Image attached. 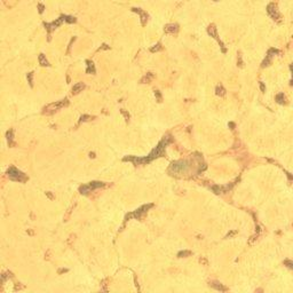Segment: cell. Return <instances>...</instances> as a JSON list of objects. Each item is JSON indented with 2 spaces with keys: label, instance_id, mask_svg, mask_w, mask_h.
<instances>
[{
  "label": "cell",
  "instance_id": "cell-6",
  "mask_svg": "<svg viewBox=\"0 0 293 293\" xmlns=\"http://www.w3.org/2000/svg\"><path fill=\"white\" fill-rule=\"evenodd\" d=\"M165 32L167 33H177L178 30H179V25L178 24H167L165 26Z\"/></svg>",
  "mask_w": 293,
  "mask_h": 293
},
{
  "label": "cell",
  "instance_id": "cell-3",
  "mask_svg": "<svg viewBox=\"0 0 293 293\" xmlns=\"http://www.w3.org/2000/svg\"><path fill=\"white\" fill-rule=\"evenodd\" d=\"M189 168V162L187 160H178V162H174L171 165L169 169L174 171L175 173H181V172H186Z\"/></svg>",
  "mask_w": 293,
  "mask_h": 293
},
{
  "label": "cell",
  "instance_id": "cell-16",
  "mask_svg": "<svg viewBox=\"0 0 293 293\" xmlns=\"http://www.w3.org/2000/svg\"><path fill=\"white\" fill-rule=\"evenodd\" d=\"M284 100H285V96H284L283 93H281V94H278L277 96H276V101L278 102V103H284Z\"/></svg>",
  "mask_w": 293,
  "mask_h": 293
},
{
  "label": "cell",
  "instance_id": "cell-12",
  "mask_svg": "<svg viewBox=\"0 0 293 293\" xmlns=\"http://www.w3.org/2000/svg\"><path fill=\"white\" fill-rule=\"evenodd\" d=\"M39 63L41 65H44V67H49V63H48L47 58H46V56L44 54H40L39 55Z\"/></svg>",
  "mask_w": 293,
  "mask_h": 293
},
{
  "label": "cell",
  "instance_id": "cell-11",
  "mask_svg": "<svg viewBox=\"0 0 293 293\" xmlns=\"http://www.w3.org/2000/svg\"><path fill=\"white\" fill-rule=\"evenodd\" d=\"M210 285L212 286L213 288H215V290H218V291H222V292H224V291L227 290L224 286H222V284H220V283H218V282H213L212 284H210Z\"/></svg>",
  "mask_w": 293,
  "mask_h": 293
},
{
  "label": "cell",
  "instance_id": "cell-28",
  "mask_svg": "<svg viewBox=\"0 0 293 293\" xmlns=\"http://www.w3.org/2000/svg\"><path fill=\"white\" fill-rule=\"evenodd\" d=\"M260 87H261V91L265 92V85H263V82H260Z\"/></svg>",
  "mask_w": 293,
  "mask_h": 293
},
{
  "label": "cell",
  "instance_id": "cell-8",
  "mask_svg": "<svg viewBox=\"0 0 293 293\" xmlns=\"http://www.w3.org/2000/svg\"><path fill=\"white\" fill-rule=\"evenodd\" d=\"M133 12L139 13L140 15H141V23H142V25L145 24V22H146V17H148V14H146L145 12H143V10H141L140 8H133Z\"/></svg>",
  "mask_w": 293,
  "mask_h": 293
},
{
  "label": "cell",
  "instance_id": "cell-23",
  "mask_svg": "<svg viewBox=\"0 0 293 293\" xmlns=\"http://www.w3.org/2000/svg\"><path fill=\"white\" fill-rule=\"evenodd\" d=\"M7 139L9 140V141H12V139H13V131L7 132Z\"/></svg>",
  "mask_w": 293,
  "mask_h": 293
},
{
  "label": "cell",
  "instance_id": "cell-29",
  "mask_svg": "<svg viewBox=\"0 0 293 293\" xmlns=\"http://www.w3.org/2000/svg\"><path fill=\"white\" fill-rule=\"evenodd\" d=\"M90 156L92 157V158H94V157H95V154H94V152H91V154H90Z\"/></svg>",
  "mask_w": 293,
  "mask_h": 293
},
{
  "label": "cell",
  "instance_id": "cell-27",
  "mask_svg": "<svg viewBox=\"0 0 293 293\" xmlns=\"http://www.w3.org/2000/svg\"><path fill=\"white\" fill-rule=\"evenodd\" d=\"M109 48H110L109 46H107V45H105V44H104V45H103V47H101V48H100V50H101V49H109Z\"/></svg>",
  "mask_w": 293,
  "mask_h": 293
},
{
  "label": "cell",
  "instance_id": "cell-1",
  "mask_svg": "<svg viewBox=\"0 0 293 293\" xmlns=\"http://www.w3.org/2000/svg\"><path fill=\"white\" fill-rule=\"evenodd\" d=\"M169 137H171V136H165L164 139L162 140V141L159 142L158 145H157L156 148H155V149L152 150L151 152H150L149 156H146L145 158H137V157H125L124 160H132V162H134L135 164H148V163L151 162L152 159L157 158V157H160L163 154H164V148L169 143V142L172 141Z\"/></svg>",
  "mask_w": 293,
  "mask_h": 293
},
{
  "label": "cell",
  "instance_id": "cell-2",
  "mask_svg": "<svg viewBox=\"0 0 293 293\" xmlns=\"http://www.w3.org/2000/svg\"><path fill=\"white\" fill-rule=\"evenodd\" d=\"M8 177H9V179L13 180V181L23 182L26 180V177L24 175V173H22V172L18 171L15 167H10V168L8 169Z\"/></svg>",
  "mask_w": 293,
  "mask_h": 293
},
{
  "label": "cell",
  "instance_id": "cell-7",
  "mask_svg": "<svg viewBox=\"0 0 293 293\" xmlns=\"http://www.w3.org/2000/svg\"><path fill=\"white\" fill-rule=\"evenodd\" d=\"M207 32H209L210 35H211V36H212V37H213V38H215V39L218 40V41L220 42V44H221V46H222V47H223V44H222V42L220 41V39H219V38H218V35H216V29H215V26H214V24H211V25H210V26H209V29H207Z\"/></svg>",
  "mask_w": 293,
  "mask_h": 293
},
{
  "label": "cell",
  "instance_id": "cell-10",
  "mask_svg": "<svg viewBox=\"0 0 293 293\" xmlns=\"http://www.w3.org/2000/svg\"><path fill=\"white\" fill-rule=\"evenodd\" d=\"M103 186H104V183L99 182V181H94V182H91V183H88V187H90L91 191H92V190H95V189H97V188H100V187H103Z\"/></svg>",
  "mask_w": 293,
  "mask_h": 293
},
{
  "label": "cell",
  "instance_id": "cell-21",
  "mask_svg": "<svg viewBox=\"0 0 293 293\" xmlns=\"http://www.w3.org/2000/svg\"><path fill=\"white\" fill-rule=\"evenodd\" d=\"M155 95H156V97H157V101H158V102H162V95H160L159 91H156V92H155Z\"/></svg>",
  "mask_w": 293,
  "mask_h": 293
},
{
  "label": "cell",
  "instance_id": "cell-24",
  "mask_svg": "<svg viewBox=\"0 0 293 293\" xmlns=\"http://www.w3.org/2000/svg\"><path fill=\"white\" fill-rule=\"evenodd\" d=\"M285 263H286V265H287V267H288V268H292V262H291L290 260H286V261H285Z\"/></svg>",
  "mask_w": 293,
  "mask_h": 293
},
{
  "label": "cell",
  "instance_id": "cell-19",
  "mask_svg": "<svg viewBox=\"0 0 293 293\" xmlns=\"http://www.w3.org/2000/svg\"><path fill=\"white\" fill-rule=\"evenodd\" d=\"M65 21H67L68 23H73V22H76V18L72 17V16H65Z\"/></svg>",
  "mask_w": 293,
  "mask_h": 293
},
{
  "label": "cell",
  "instance_id": "cell-15",
  "mask_svg": "<svg viewBox=\"0 0 293 293\" xmlns=\"http://www.w3.org/2000/svg\"><path fill=\"white\" fill-rule=\"evenodd\" d=\"M152 78H154V75L152 73H146V76H144L143 79L141 80L142 82H150L152 80Z\"/></svg>",
  "mask_w": 293,
  "mask_h": 293
},
{
  "label": "cell",
  "instance_id": "cell-18",
  "mask_svg": "<svg viewBox=\"0 0 293 293\" xmlns=\"http://www.w3.org/2000/svg\"><path fill=\"white\" fill-rule=\"evenodd\" d=\"M190 254H191V253H190L189 251H183V252H180V253H179V256H180V258H183V256L186 258L187 255H190Z\"/></svg>",
  "mask_w": 293,
  "mask_h": 293
},
{
  "label": "cell",
  "instance_id": "cell-14",
  "mask_svg": "<svg viewBox=\"0 0 293 293\" xmlns=\"http://www.w3.org/2000/svg\"><path fill=\"white\" fill-rule=\"evenodd\" d=\"M215 91H216V95H220V96H223L226 94V90L222 87V85H219Z\"/></svg>",
  "mask_w": 293,
  "mask_h": 293
},
{
  "label": "cell",
  "instance_id": "cell-13",
  "mask_svg": "<svg viewBox=\"0 0 293 293\" xmlns=\"http://www.w3.org/2000/svg\"><path fill=\"white\" fill-rule=\"evenodd\" d=\"M86 63H87V70H86V72L87 73H95V68H94V63L93 62H91V61H86Z\"/></svg>",
  "mask_w": 293,
  "mask_h": 293
},
{
  "label": "cell",
  "instance_id": "cell-25",
  "mask_svg": "<svg viewBox=\"0 0 293 293\" xmlns=\"http://www.w3.org/2000/svg\"><path fill=\"white\" fill-rule=\"evenodd\" d=\"M86 118H90V116H81V118H80V122H85V120H87Z\"/></svg>",
  "mask_w": 293,
  "mask_h": 293
},
{
  "label": "cell",
  "instance_id": "cell-26",
  "mask_svg": "<svg viewBox=\"0 0 293 293\" xmlns=\"http://www.w3.org/2000/svg\"><path fill=\"white\" fill-rule=\"evenodd\" d=\"M42 12H44V6L41 4H39V13H42Z\"/></svg>",
  "mask_w": 293,
  "mask_h": 293
},
{
  "label": "cell",
  "instance_id": "cell-5",
  "mask_svg": "<svg viewBox=\"0 0 293 293\" xmlns=\"http://www.w3.org/2000/svg\"><path fill=\"white\" fill-rule=\"evenodd\" d=\"M267 12H268V14L274 18V20H277V18L279 17V13H278L275 4H270V5L268 6V8H267Z\"/></svg>",
  "mask_w": 293,
  "mask_h": 293
},
{
  "label": "cell",
  "instance_id": "cell-22",
  "mask_svg": "<svg viewBox=\"0 0 293 293\" xmlns=\"http://www.w3.org/2000/svg\"><path fill=\"white\" fill-rule=\"evenodd\" d=\"M122 113L125 116V119H126V122H128V119H129V113H128V112H126L124 109H123L122 110Z\"/></svg>",
  "mask_w": 293,
  "mask_h": 293
},
{
  "label": "cell",
  "instance_id": "cell-20",
  "mask_svg": "<svg viewBox=\"0 0 293 293\" xmlns=\"http://www.w3.org/2000/svg\"><path fill=\"white\" fill-rule=\"evenodd\" d=\"M160 48H162V46H160V44H157V45H155V47H152V48H151V49H150V50H151L152 53H155V52H157V50H159V49H160Z\"/></svg>",
  "mask_w": 293,
  "mask_h": 293
},
{
  "label": "cell",
  "instance_id": "cell-4",
  "mask_svg": "<svg viewBox=\"0 0 293 293\" xmlns=\"http://www.w3.org/2000/svg\"><path fill=\"white\" fill-rule=\"evenodd\" d=\"M151 206H152L151 204H150V205H143V206L140 207L139 210H136V211H135L134 213H132L131 215H132V216H134V218H135V219H137V220H140V219L142 218V215H143L144 213H146V211H148V210H149Z\"/></svg>",
  "mask_w": 293,
  "mask_h": 293
},
{
  "label": "cell",
  "instance_id": "cell-9",
  "mask_svg": "<svg viewBox=\"0 0 293 293\" xmlns=\"http://www.w3.org/2000/svg\"><path fill=\"white\" fill-rule=\"evenodd\" d=\"M84 88H85V84H84V82H78V84H76L75 86L72 87V93L77 94V93L81 92Z\"/></svg>",
  "mask_w": 293,
  "mask_h": 293
},
{
  "label": "cell",
  "instance_id": "cell-17",
  "mask_svg": "<svg viewBox=\"0 0 293 293\" xmlns=\"http://www.w3.org/2000/svg\"><path fill=\"white\" fill-rule=\"evenodd\" d=\"M32 77H33V72H30V73H27V80H29V84H30V86H31V87L33 86Z\"/></svg>",
  "mask_w": 293,
  "mask_h": 293
}]
</instances>
